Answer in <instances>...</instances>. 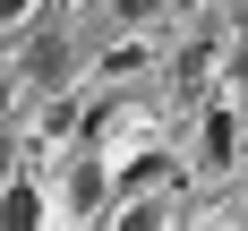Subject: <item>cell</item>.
Segmentation results:
<instances>
[{
  "label": "cell",
  "instance_id": "6da1fadb",
  "mask_svg": "<svg viewBox=\"0 0 248 231\" xmlns=\"http://www.w3.org/2000/svg\"><path fill=\"white\" fill-rule=\"evenodd\" d=\"M0 223H9V231L43 223V197H34V188H9V197H0Z\"/></svg>",
  "mask_w": 248,
  "mask_h": 231
},
{
  "label": "cell",
  "instance_id": "3957f363",
  "mask_svg": "<svg viewBox=\"0 0 248 231\" xmlns=\"http://www.w3.org/2000/svg\"><path fill=\"white\" fill-rule=\"evenodd\" d=\"M240 77H248V51H240Z\"/></svg>",
  "mask_w": 248,
  "mask_h": 231
},
{
  "label": "cell",
  "instance_id": "7a4b0ae2",
  "mask_svg": "<svg viewBox=\"0 0 248 231\" xmlns=\"http://www.w3.org/2000/svg\"><path fill=\"white\" fill-rule=\"evenodd\" d=\"M17 9H26V0H0V26H9V17H17Z\"/></svg>",
  "mask_w": 248,
  "mask_h": 231
}]
</instances>
